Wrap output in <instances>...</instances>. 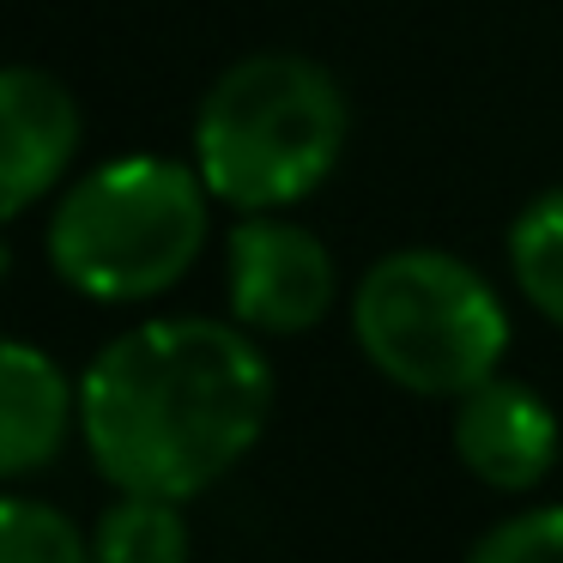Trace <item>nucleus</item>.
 Listing matches in <instances>:
<instances>
[{"label":"nucleus","mask_w":563,"mask_h":563,"mask_svg":"<svg viewBox=\"0 0 563 563\" xmlns=\"http://www.w3.org/2000/svg\"><path fill=\"white\" fill-rule=\"evenodd\" d=\"M273 369L224 321H140L79 376V437L115 490L200 497L261 442Z\"/></svg>","instance_id":"1"},{"label":"nucleus","mask_w":563,"mask_h":563,"mask_svg":"<svg viewBox=\"0 0 563 563\" xmlns=\"http://www.w3.org/2000/svg\"><path fill=\"white\" fill-rule=\"evenodd\" d=\"M352 134L340 79L309 55H249L195 115V170L236 212H279L333 176Z\"/></svg>","instance_id":"2"},{"label":"nucleus","mask_w":563,"mask_h":563,"mask_svg":"<svg viewBox=\"0 0 563 563\" xmlns=\"http://www.w3.org/2000/svg\"><path fill=\"white\" fill-rule=\"evenodd\" d=\"M200 170L158 152L98 164L62 195L49 219V261L91 303H146L170 291L207 249Z\"/></svg>","instance_id":"3"},{"label":"nucleus","mask_w":563,"mask_h":563,"mask_svg":"<svg viewBox=\"0 0 563 563\" xmlns=\"http://www.w3.org/2000/svg\"><path fill=\"white\" fill-rule=\"evenodd\" d=\"M352 333L388 382L424 400H461L497 376L509 352V309L485 273L442 249H394L357 279Z\"/></svg>","instance_id":"4"},{"label":"nucleus","mask_w":563,"mask_h":563,"mask_svg":"<svg viewBox=\"0 0 563 563\" xmlns=\"http://www.w3.org/2000/svg\"><path fill=\"white\" fill-rule=\"evenodd\" d=\"M333 291V255L316 231L273 212H243L231 231V309L255 333H303L328 316Z\"/></svg>","instance_id":"5"},{"label":"nucleus","mask_w":563,"mask_h":563,"mask_svg":"<svg viewBox=\"0 0 563 563\" xmlns=\"http://www.w3.org/2000/svg\"><path fill=\"white\" fill-rule=\"evenodd\" d=\"M79 152V103L43 67H0V224L62 188Z\"/></svg>","instance_id":"6"},{"label":"nucleus","mask_w":563,"mask_h":563,"mask_svg":"<svg viewBox=\"0 0 563 563\" xmlns=\"http://www.w3.org/2000/svg\"><path fill=\"white\" fill-rule=\"evenodd\" d=\"M454 454L490 490H533L558 466V412L527 382L485 376L454 400Z\"/></svg>","instance_id":"7"},{"label":"nucleus","mask_w":563,"mask_h":563,"mask_svg":"<svg viewBox=\"0 0 563 563\" xmlns=\"http://www.w3.org/2000/svg\"><path fill=\"white\" fill-rule=\"evenodd\" d=\"M79 424V388L62 364L25 340H0V478L37 473Z\"/></svg>","instance_id":"8"},{"label":"nucleus","mask_w":563,"mask_h":563,"mask_svg":"<svg viewBox=\"0 0 563 563\" xmlns=\"http://www.w3.org/2000/svg\"><path fill=\"white\" fill-rule=\"evenodd\" d=\"M91 563H188V521L176 497L128 490L91 533Z\"/></svg>","instance_id":"9"},{"label":"nucleus","mask_w":563,"mask_h":563,"mask_svg":"<svg viewBox=\"0 0 563 563\" xmlns=\"http://www.w3.org/2000/svg\"><path fill=\"white\" fill-rule=\"evenodd\" d=\"M509 267L527 303L563 328V188L521 207L509 231Z\"/></svg>","instance_id":"10"},{"label":"nucleus","mask_w":563,"mask_h":563,"mask_svg":"<svg viewBox=\"0 0 563 563\" xmlns=\"http://www.w3.org/2000/svg\"><path fill=\"white\" fill-rule=\"evenodd\" d=\"M0 563H91V539L37 497H0Z\"/></svg>","instance_id":"11"},{"label":"nucleus","mask_w":563,"mask_h":563,"mask_svg":"<svg viewBox=\"0 0 563 563\" xmlns=\"http://www.w3.org/2000/svg\"><path fill=\"white\" fill-rule=\"evenodd\" d=\"M466 563H563V503H545V509H521L509 521H497Z\"/></svg>","instance_id":"12"},{"label":"nucleus","mask_w":563,"mask_h":563,"mask_svg":"<svg viewBox=\"0 0 563 563\" xmlns=\"http://www.w3.org/2000/svg\"><path fill=\"white\" fill-rule=\"evenodd\" d=\"M0 267H7V249H0Z\"/></svg>","instance_id":"13"}]
</instances>
